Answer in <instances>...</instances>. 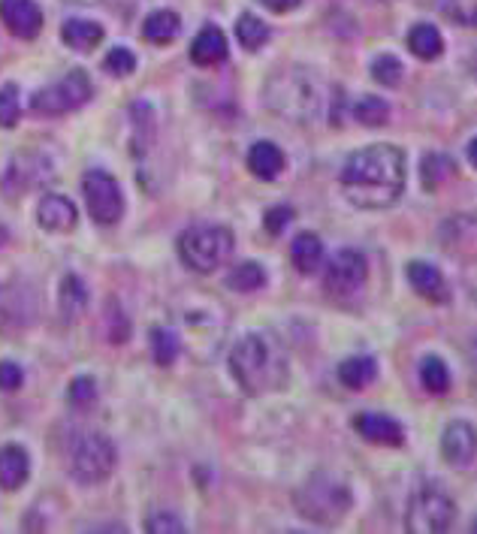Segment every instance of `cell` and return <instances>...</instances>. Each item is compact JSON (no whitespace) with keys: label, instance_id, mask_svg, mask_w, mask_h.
Instances as JSON below:
<instances>
[{"label":"cell","instance_id":"6da1fadb","mask_svg":"<svg viewBox=\"0 0 477 534\" xmlns=\"http://www.w3.org/2000/svg\"><path fill=\"white\" fill-rule=\"evenodd\" d=\"M342 188L357 209H390L405 191V154L393 145L354 151L342 169Z\"/></svg>","mask_w":477,"mask_h":534},{"label":"cell","instance_id":"7a4b0ae2","mask_svg":"<svg viewBox=\"0 0 477 534\" xmlns=\"http://www.w3.org/2000/svg\"><path fill=\"white\" fill-rule=\"evenodd\" d=\"M230 372L248 396L281 390L290 375L287 353L269 332H248L230 350Z\"/></svg>","mask_w":477,"mask_h":534},{"label":"cell","instance_id":"3957f363","mask_svg":"<svg viewBox=\"0 0 477 534\" xmlns=\"http://www.w3.org/2000/svg\"><path fill=\"white\" fill-rule=\"evenodd\" d=\"M351 504H354L351 486L333 471H317L296 489V510L314 525L342 522Z\"/></svg>","mask_w":477,"mask_h":534},{"label":"cell","instance_id":"277c9868","mask_svg":"<svg viewBox=\"0 0 477 534\" xmlns=\"http://www.w3.org/2000/svg\"><path fill=\"white\" fill-rule=\"evenodd\" d=\"M233 248H236L233 233L227 227H218V224H197V227H188L179 236L182 263L188 269L200 272V275H209L218 266H224L230 260Z\"/></svg>","mask_w":477,"mask_h":534},{"label":"cell","instance_id":"5b68a950","mask_svg":"<svg viewBox=\"0 0 477 534\" xmlns=\"http://www.w3.org/2000/svg\"><path fill=\"white\" fill-rule=\"evenodd\" d=\"M266 106L287 121H308L321 109V91L305 73L287 70L266 85Z\"/></svg>","mask_w":477,"mask_h":534},{"label":"cell","instance_id":"8992f818","mask_svg":"<svg viewBox=\"0 0 477 534\" xmlns=\"http://www.w3.org/2000/svg\"><path fill=\"white\" fill-rule=\"evenodd\" d=\"M118 453L103 432H85L70 447V474L82 486H97L115 471Z\"/></svg>","mask_w":477,"mask_h":534},{"label":"cell","instance_id":"52a82bcc","mask_svg":"<svg viewBox=\"0 0 477 534\" xmlns=\"http://www.w3.org/2000/svg\"><path fill=\"white\" fill-rule=\"evenodd\" d=\"M453 522H456V504L438 489H423L408 504L405 528L411 534H441L450 531Z\"/></svg>","mask_w":477,"mask_h":534},{"label":"cell","instance_id":"ba28073f","mask_svg":"<svg viewBox=\"0 0 477 534\" xmlns=\"http://www.w3.org/2000/svg\"><path fill=\"white\" fill-rule=\"evenodd\" d=\"M82 194L88 203V215L94 218V224L100 227H112L121 221L124 215V194L121 185L103 169H91L82 178Z\"/></svg>","mask_w":477,"mask_h":534},{"label":"cell","instance_id":"9c48e42d","mask_svg":"<svg viewBox=\"0 0 477 534\" xmlns=\"http://www.w3.org/2000/svg\"><path fill=\"white\" fill-rule=\"evenodd\" d=\"M91 100V79L82 70L67 73L49 88H40L31 100V109L37 115H67Z\"/></svg>","mask_w":477,"mask_h":534},{"label":"cell","instance_id":"30bf717a","mask_svg":"<svg viewBox=\"0 0 477 534\" xmlns=\"http://www.w3.org/2000/svg\"><path fill=\"white\" fill-rule=\"evenodd\" d=\"M369 281V260L354 251V248H342L330 263H327V275H324V287L330 296L336 299H351L357 296Z\"/></svg>","mask_w":477,"mask_h":534},{"label":"cell","instance_id":"8fae6325","mask_svg":"<svg viewBox=\"0 0 477 534\" xmlns=\"http://www.w3.org/2000/svg\"><path fill=\"white\" fill-rule=\"evenodd\" d=\"M49 175H52V160L49 157H43V154H19L7 166L4 178H0V188H4V194L10 200H19V197L31 194L34 188H40Z\"/></svg>","mask_w":477,"mask_h":534},{"label":"cell","instance_id":"7c38bea8","mask_svg":"<svg viewBox=\"0 0 477 534\" xmlns=\"http://www.w3.org/2000/svg\"><path fill=\"white\" fill-rule=\"evenodd\" d=\"M37 314V302L28 284H4L0 287V329H22L31 326Z\"/></svg>","mask_w":477,"mask_h":534},{"label":"cell","instance_id":"4fadbf2b","mask_svg":"<svg viewBox=\"0 0 477 534\" xmlns=\"http://www.w3.org/2000/svg\"><path fill=\"white\" fill-rule=\"evenodd\" d=\"M441 456L453 468H468L477 456V429L462 420L447 423L441 435Z\"/></svg>","mask_w":477,"mask_h":534},{"label":"cell","instance_id":"5bb4252c","mask_svg":"<svg viewBox=\"0 0 477 534\" xmlns=\"http://www.w3.org/2000/svg\"><path fill=\"white\" fill-rule=\"evenodd\" d=\"M0 19L19 40H34L43 31V10L34 0H0Z\"/></svg>","mask_w":477,"mask_h":534},{"label":"cell","instance_id":"9a60e30c","mask_svg":"<svg viewBox=\"0 0 477 534\" xmlns=\"http://www.w3.org/2000/svg\"><path fill=\"white\" fill-rule=\"evenodd\" d=\"M37 224H40L46 233L67 236V233L76 230V224H79V212H76V206H73L67 197H61V194H49V197H43L40 206H37Z\"/></svg>","mask_w":477,"mask_h":534},{"label":"cell","instance_id":"2e32d148","mask_svg":"<svg viewBox=\"0 0 477 534\" xmlns=\"http://www.w3.org/2000/svg\"><path fill=\"white\" fill-rule=\"evenodd\" d=\"M354 429L363 441L378 444V447H402L405 444V429L384 414H360L354 420Z\"/></svg>","mask_w":477,"mask_h":534},{"label":"cell","instance_id":"e0dca14e","mask_svg":"<svg viewBox=\"0 0 477 534\" xmlns=\"http://www.w3.org/2000/svg\"><path fill=\"white\" fill-rule=\"evenodd\" d=\"M31 477V456L19 444L0 447V489L16 492L28 483Z\"/></svg>","mask_w":477,"mask_h":534},{"label":"cell","instance_id":"ac0fdd59","mask_svg":"<svg viewBox=\"0 0 477 534\" xmlns=\"http://www.w3.org/2000/svg\"><path fill=\"white\" fill-rule=\"evenodd\" d=\"M408 281H411V287H414L423 299H429V302H447V299H450V290H447L444 275L438 272V266H432V263H426V260H414V263L408 266Z\"/></svg>","mask_w":477,"mask_h":534},{"label":"cell","instance_id":"d6986e66","mask_svg":"<svg viewBox=\"0 0 477 534\" xmlns=\"http://www.w3.org/2000/svg\"><path fill=\"white\" fill-rule=\"evenodd\" d=\"M191 61L200 64V67H215V64H224L227 61V37L221 28L209 25L197 34L194 46H191Z\"/></svg>","mask_w":477,"mask_h":534},{"label":"cell","instance_id":"ffe728a7","mask_svg":"<svg viewBox=\"0 0 477 534\" xmlns=\"http://www.w3.org/2000/svg\"><path fill=\"white\" fill-rule=\"evenodd\" d=\"M248 169L263 178V182H272L284 172V151L275 145V142H254L251 151H248Z\"/></svg>","mask_w":477,"mask_h":534},{"label":"cell","instance_id":"44dd1931","mask_svg":"<svg viewBox=\"0 0 477 534\" xmlns=\"http://www.w3.org/2000/svg\"><path fill=\"white\" fill-rule=\"evenodd\" d=\"M182 34V19L173 10H154L145 22H142V37L154 46H167Z\"/></svg>","mask_w":477,"mask_h":534},{"label":"cell","instance_id":"7402d4cb","mask_svg":"<svg viewBox=\"0 0 477 534\" xmlns=\"http://www.w3.org/2000/svg\"><path fill=\"white\" fill-rule=\"evenodd\" d=\"M290 260L302 275H314L324 263V242L314 233H299L290 245Z\"/></svg>","mask_w":477,"mask_h":534},{"label":"cell","instance_id":"603a6c76","mask_svg":"<svg viewBox=\"0 0 477 534\" xmlns=\"http://www.w3.org/2000/svg\"><path fill=\"white\" fill-rule=\"evenodd\" d=\"M61 40L76 52H91L94 46L103 43V28L97 22H88V19H70L61 28Z\"/></svg>","mask_w":477,"mask_h":534},{"label":"cell","instance_id":"cb8c5ba5","mask_svg":"<svg viewBox=\"0 0 477 534\" xmlns=\"http://www.w3.org/2000/svg\"><path fill=\"white\" fill-rule=\"evenodd\" d=\"M58 308H61V317H64L67 323L79 320L82 311L88 308V290H85V284H82L79 275H67V278L61 281Z\"/></svg>","mask_w":477,"mask_h":534},{"label":"cell","instance_id":"d4e9b609","mask_svg":"<svg viewBox=\"0 0 477 534\" xmlns=\"http://www.w3.org/2000/svg\"><path fill=\"white\" fill-rule=\"evenodd\" d=\"M378 375V363L372 356H351L339 366V381L348 387V390H366Z\"/></svg>","mask_w":477,"mask_h":534},{"label":"cell","instance_id":"484cf974","mask_svg":"<svg viewBox=\"0 0 477 534\" xmlns=\"http://www.w3.org/2000/svg\"><path fill=\"white\" fill-rule=\"evenodd\" d=\"M408 49L420 58V61H435L444 52V40L438 34L435 25H417L408 34Z\"/></svg>","mask_w":477,"mask_h":534},{"label":"cell","instance_id":"4316f807","mask_svg":"<svg viewBox=\"0 0 477 534\" xmlns=\"http://www.w3.org/2000/svg\"><path fill=\"white\" fill-rule=\"evenodd\" d=\"M263 284H266V272H263V266L254 263V260L239 263V266L230 269V275H227V287L236 290V293H254V290H260Z\"/></svg>","mask_w":477,"mask_h":534},{"label":"cell","instance_id":"83f0119b","mask_svg":"<svg viewBox=\"0 0 477 534\" xmlns=\"http://www.w3.org/2000/svg\"><path fill=\"white\" fill-rule=\"evenodd\" d=\"M151 353H154V360L157 366H173L179 360V353H182V344H179V335L170 332V329H151Z\"/></svg>","mask_w":477,"mask_h":534},{"label":"cell","instance_id":"f1b7e54d","mask_svg":"<svg viewBox=\"0 0 477 534\" xmlns=\"http://www.w3.org/2000/svg\"><path fill=\"white\" fill-rule=\"evenodd\" d=\"M236 37H239V43H242L248 52H257V49L269 40V28H266V22H260L257 16L245 13V16H239V22H236Z\"/></svg>","mask_w":477,"mask_h":534},{"label":"cell","instance_id":"f546056e","mask_svg":"<svg viewBox=\"0 0 477 534\" xmlns=\"http://www.w3.org/2000/svg\"><path fill=\"white\" fill-rule=\"evenodd\" d=\"M420 381H423V387H426L429 393H435V396H441V393L450 390V372H447V366L438 360V356H426V360H423V366H420Z\"/></svg>","mask_w":477,"mask_h":534},{"label":"cell","instance_id":"4dcf8cb0","mask_svg":"<svg viewBox=\"0 0 477 534\" xmlns=\"http://www.w3.org/2000/svg\"><path fill=\"white\" fill-rule=\"evenodd\" d=\"M441 13L462 25V28H477V0H441Z\"/></svg>","mask_w":477,"mask_h":534},{"label":"cell","instance_id":"1f68e13d","mask_svg":"<svg viewBox=\"0 0 477 534\" xmlns=\"http://www.w3.org/2000/svg\"><path fill=\"white\" fill-rule=\"evenodd\" d=\"M387 115H390V109H387V103H384L381 97H363V100L354 106V118H357L360 124H366V127H381V124H387Z\"/></svg>","mask_w":477,"mask_h":534},{"label":"cell","instance_id":"d6a6232c","mask_svg":"<svg viewBox=\"0 0 477 534\" xmlns=\"http://www.w3.org/2000/svg\"><path fill=\"white\" fill-rule=\"evenodd\" d=\"M22 118V100H19V88L10 82L0 88V127H16Z\"/></svg>","mask_w":477,"mask_h":534},{"label":"cell","instance_id":"836d02e7","mask_svg":"<svg viewBox=\"0 0 477 534\" xmlns=\"http://www.w3.org/2000/svg\"><path fill=\"white\" fill-rule=\"evenodd\" d=\"M372 76H375V82H381V85H387V88L399 85V79H402V64H399V58H393V55L375 58V61H372Z\"/></svg>","mask_w":477,"mask_h":534},{"label":"cell","instance_id":"e575fe53","mask_svg":"<svg viewBox=\"0 0 477 534\" xmlns=\"http://www.w3.org/2000/svg\"><path fill=\"white\" fill-rule=\"evenodd\" d=\"M103 70H106L109 76H130V73L136 70V55H133L130 49H124V46H118V49H112V52L106 55Z\"/></svg>","mask_w":477,"mask_h":534},{"label":"cell","instance_id":"d590c367","mask_svg":"<svg viewBox=\"0 0 477 534\" xmlns=\"http://www.w3.org/2000/svg\"><path fill=\"white\" fill-rule=\"evenodd\" d=\"M67 396L76 408H91L97 402V381L94 378H76V381H70Z\"/></svg>","mask_w":477,"mask_h":534},{"label":"cell","instance_id":"8d00e7d4","mask_svg":"<svg viewBox=\"0 0 477 534\" xmlns=\"http://www.w3.org/2000/svg\"><path fill=\"white\" fill-rule=\"evenodd\" d=\"M145 531H151V534H182L185 522L173 513H154V516H148Z\"/></svg>","mask_w":477,"mask_h":534},{"label":"cell","instance_id":"74e56055","mask_svg":"<svg viewBox=\"0 0 477 534\" xmlns=\"http://www.w3.org/2000/svg\"><path fill=\"white\" fill-rule=\"evenodd\" d=\"M22 384H25V375H22L19 363H13V360L0 363V390H4V393H16Z\"/></svg>","mask_w":477,"mask_h":534},{"label":"cell","instance_id":"f35d334b","mask_svg":"<svg viewBox=\"0 0 477 534\" xmlns=\"http://www.w3.org/2000/svg\"><path fill=\"white\" fill-rule=\"evenodd\" d=\"M290 221H293V212H290L287 206H278V209H269V212H266V221H263V224H266L269 233H281Z\"/></svg>","mask_w":477,"mask_h":534},{"label":"cell","instance_id":"ab89813d","mask_svg":"<svg viewBox=\"0 0 477 534\" xmlns=\"http://www.w3.org/2000/svg\"><path fill=\"white\" fill-rule=\"evenodd\" d=\"M302 4V0H263V7L272 10V13H290Z\"/></svg>","mask_w":477,"mask_h":534},{"label":"cell","instance_id":"60d3db41","mask_svg":"<svg viewBox=\"0 0 477 534\" xmlns=\"http://www.w3.org/2000/svg\"><path fill=\"white\" fill-rule=\"evenodd\" d=\"M468 157H471V163L477 166V136L471 139V145H468Z\"/></svg>","mask_w":477,"mask_h":534},{"label":"cell","instance_id":"b9f144b4","mask_svg":"<svg viewBox=\"0 0 477 534\" xmlns=\"http://www.w3.org/2000/svg\"><path fill=\"white\" fill-rule=\"evenodd\" d=\"M474 76H477V55H474Z\"/></svg>","mask_w":477,"mask_h":534}]
</instances>
